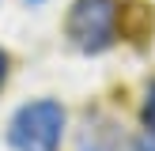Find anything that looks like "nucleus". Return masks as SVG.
Returning <instances> with one entry per match:
<instances>
[{
  "label": "nucleus",
  "mask_w": 155,
  "mask_h": 151,
  "mask_svg": "<svg viewBox=\"0 0 155 151\" xmlns=\"http://www.w3.org/2000/svg\"><path fill=\"white\" fill-rule=\"evenodd\" d=\"M121 0H72L64 15V34L80 53H106L117 42Z\"/></svg>",
  "instance_id": "nucleus-1"
},
{
  "label": "nucleus",
  "mask_w": 155,
  "mask_h": 151,
  "mask_svg": "<svg viewBox=\"0 0 155 151\" xmlns=\"http://www.w3.org/2000/svg\"><path fill=\"white\" fill-rule=\"evenodd\" d=\"M61 140H64V106L53 98L19 106L8 121L12 151H61Z\"/></svg>",
  "instance_id": "nucleus-2"
},
{
  "label": "nucleus",
  "mask_w": 155,
  "mask_h": 151,
  "mask_svg": "<svg viewBox=\"0 0 155 151\" xmlns=\"http://www.w3.org/2000/svg\"><path fill=\"white\" fill-rule=\"evenodd\" d=\"M76 151H129L125 132L114 117L106 113H87L76 132Z\"/></svg>",
  "instance_id": "nucleus-3"
},
{
  "label": "nucleus",
  "mask_w": 155,
  "mask_h": 151,
  "mask_svg": "<svg viewBox=\"0 0 155 151\" xmlns=\"http://www.w3.org/2000/svg\"><path fill=\"white\" fill-rule=\"evenodd\" d=\"M140 121H144V132H155V83L144 95V106H140Z\"/></svg>",
  "instance_id": "nucleus-4"
},
{
  "label": "nucleus",
  "mask_w": 155,
  "mask_h": 151,
  "mask_svg": "<svg viewBox=\"0 0 155 151\" xmlns=\"http://www.w3.org/2000/svg\"><path fill=\"white\" fill-rule=\"evenodd\" d=\"M8 68H12V57H8V49H0V91L8 83Z\"/></svg>",
  "instance_id": "nucleus-5"
},
{
  "label": "nucleus",
  "mask_w": 155,
  "mask_h": 151,
  "mask_svg": "<svg viewBox=\"0 0 155 151\" xmlns=\"http://www.w3.org/2000/svg\"><path fill=\"white\" fill-rule=\"evenodd\" d=\"M133 147H136V151H155V132H144L140 140L133 143Z\"/></svg>",
  "instance_id": "nucleus-6"
},
{
  "label": "nucleus",
  "mask_w": 155,
  "mask_h": 151,
  "mask_svg": "<svg viewBox=\"0 0 155 151\" xmlns=\"http://www.w3.org/2000/svg\"><path fill=\"white\" fill-rule=\"evenodd\" d=\"M27 4H45V0H27Z\"/></svg>",
  "instance_id": "nucleus-7"
}]
</instances>
